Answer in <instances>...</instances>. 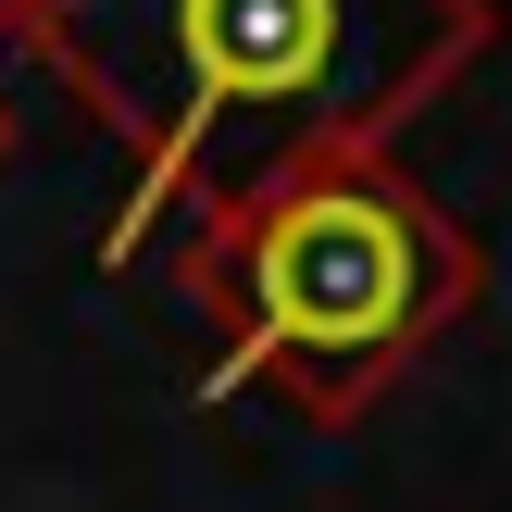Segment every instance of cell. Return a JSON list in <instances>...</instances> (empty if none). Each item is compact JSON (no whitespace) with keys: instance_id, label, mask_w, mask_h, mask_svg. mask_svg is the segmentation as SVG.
I'll return each instance as SVG.
<instances>
[{"instance_id":"6da1fadb","label":"cell","mask_w":512,"mask_h":512,"mask_svg":"<svg viewBox=\"0 0 512 512\" xmlns=\"http://www.w3.org/2000/svg\"><path fill=\"white\" fill-rule=\"evenodd\" d=\"M500 38L488 0H38L13 50L125 150L100 263H150L163 225L300 150H388Z\"/></svg>"},{"instance_id":"7a4b0ae2","label":"cell","mask_w":512,"mask_h":512,"mask_svg":"<svg viewBox=\"0 0 512 512\" xmlns=\"http://www.w3.org/2000/svg\"><path fill=\"white\" fill-rule=\"evenodd\" d=\"M163 238H188L175 288L213 325L200 400L275 388L313 425L375 413L488 300V250L463 238V213L425 200V175H400V150H300Z\"/></svg>"},{"instance_id":"3957f363","label":"cell","mask_w":512,"mask_h":512,"mask_svg":"<svg viewBox=\"0 0 512 512\" xmlns=\"http://www.w3.org/2000/svg\"><path fill=\"white\" fill-rule=\"evenodd\" d=\"M25 13H38V0H0V50H13V38H25Z\"/></svg>"}]
</instances>
